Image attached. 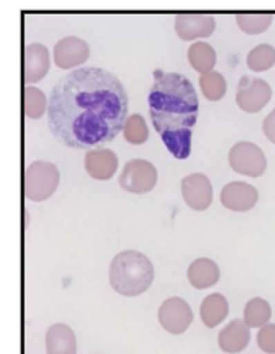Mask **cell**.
Instances as JSON below:
<instances>
[{"mask_svg": "<svg viewBox=\"0 0 275 354\" xmlns=\"http://www.w3.org/2000/svg\"><path fill=\"white\" fill-rule=\"evenodd\" d=\"M129 120V95L113 72L81 67L64 75L51 90L48 127L74 149H100L114 140Z\"/></svg>", "mask_w": 275, "mask_h": 354, "instance_id": "obj_1", "label": "cell"}, {"mask_svg": "<svg viewBox=\"0 0 275 354\" xmlns=\"http://www.w3.org/2000/svg\"><path fill=\"white\" fill-rule=\"evenodd\" d=\"M147 100L153 127L170 155L178 160L188 158L198 120V95L191 81L182 74L156 68Z\"/></svg>", "mask_w": 275, "mask_h": 354, "instance_id": "obj_2", "label": "cell"}, {"mask_svg": "<svg viewBox=\"0 0 275 354\" xmlns=\"http://www.w3.org/2000/svg\"><path fill=\"white\" fill-rule=\"evenodd\" d=\"M155 267L151 260L139 251H123L116 254L109 267V283L123 297H139L151 288Z\"/></svg>", "mask_w": 275, "mask_h": 354, "instance_id": "obj_3", "label": "cell"}, {"mask_svg": "<svg viewBox=\"0 0 275 354\" xmlns=\"http://www.w3.org/2000/svg\"><path fill=\"white\" fill-rule=\"evenodd\" d=\"M60 185V170L51 162H34L25 172V196L32 202L51 198Z\"/></svg>", "mask_w": 275, "mask_h": 354, "instance_id": "obj_4", "label": "cell"}, {"mask_svg": "<svg viewBox=\"0 0 275 354\" xmlns=\"http://www.w3.org/2000/svg\"><path fill=\"white\" fill-rule=\"evenodd\" d=\"M158 183V170L147 160H130L120 174V186L129 193L144 195Z\"/></svg>", "mask_w": 275, "mask_h": 354, "instance_id": "obj_5", "label": "cell"}, {"mask_svg": "<svg viewBox=\"0 0 275 354\" xmlns=\"http://www.w3.org/2000/svg\"><path fill=\"white\" fill-rule=\"evenodd\" d=\"M228 163L240 176L260 177L267 170V158L261 147L256 144L242 140L237 142L228 153Z\"/></svg>", "mask_w": 275, "mask_h": 354, "instance_id": "obj_6", "label": "cell"}, {"mask_svg": "<svg viewBox=\"0 0 275 354\" xmlns=\"http://www.w3.org/2000/svg\"><path fill=\"white\" fill-rule=\"evenodd\" d=\"M272 98L270 84L260 77H240L237 86V106L245 113H260Z\"/></svg>", "mask_w": 275, "mask_h": 354, "instance_id": "obj_7", "label": "cell"}, {"mask_svg": "<svg viewBox=\"0 0 275 354\" xmlns=\"http://www.w3.org/2000/svg\"><path fill=\"white\" fill-rule=\"evenodd\" d=\"M158 321L172 335H181L191 326L193 323V310L186 300L179 297L167 298L160 306L158 310Z\"/></svg>", "mask_w": 275, "mask_h": 354, "instance_id": "obj_8", "label": "cell"}, {"mask_svg": "<svg viewBox=\"0 0 275 354\" xmlns=\"http://www.w3.org/2000/svg\"><path fill=\"white\" fill-rule=\"evenodd\" d=\"M182 198L193 211H205L212 204V185L205 174H189L181 183Z\"/></svg>", "mask_w": 275, "mask_h": 354, "instance_id": "obj_9", "label": "cell"}, {"mask_svg": "<svg viewBox=\"0 0 275 354\" xmlns=\"http://www.w3.org/2000/svg\"><path fill=\"white\" fill-rule=\"evenodd\" d=\"M90 57V46L79 37H65L61 41L57 42L53 51L55 65L58 68H68L79 67Z\"/></svg>", "mask_w": 275, "mask_h": 354, "instance_id": "obj_10", "label": "cell"}, {"mask_svg": "<svg viewBox=\"0 0 275 354\" xmlns=\"http://www.w3.org/2000/svg\"><path fill=\"white\" fill-rule=\"evenodd\" d=\"M216 19L211 15H178L176 16V34L182 41L207 39L214 34Z\"/></svg>", "mask_w": 275, "mask_h": 354, "instance_id": "obj_11", "label": "cell"}, {"mask_svg": "<svg viewBox=\"0 0 275 354\" xmlns=\"http://www.w3.org/2000/svg\"><path fill=\"white\" fill-rule=\"evenodd\" d=\"M221 204L234 212H247L258 204V189L247 183H228L221 192Z\"/></svg>", "mask_w": 275, "mask_h": 354, "instance_id": "obj_12", "label": "cell"}, {"mask_svg": "<svg viewBox=\"0 0 275 354\" xmlns=\"http://www.w3.org/2000/svg\"><path fill=\"white\" fill-rule=\"evenodd\" d=\"M117 156L111 149L100 147V149L88 151L84 156V167L88 176L97 181H109L111 177L117 172Z\"/></svg>", "mask_w": 275, "mask_h": 354, "instance_id": "obj_13", "label": "cell"}, {"mask_svg": "<svg viewBox=\"0 0 275 354\" xmlns=\"http://www.w3.org/2000/svg\"><path fill=\"white\" fill-rule=\"evenodd\" d=\"M51 67L49 51L44 44H28L25 49V83L34 84L48 75Z\"/></svg>", "mask_w": 275, "mask_h": 354, "instance_id": "obj_14", "label": "cell"}, {"mask_svg": "<svg viewBox=\"0 0 275 354\" xmlns=\"http://www.w3.org/2000/svg\"><path fill=\"white\" fill-rule=\"evenodd\" d=\"M249 340H251V328L244 323V319H234L228 323V326L222 328L218 337L219 349L228 354L242 353L249 346Z\"/></svg>", "mask_w": 275, "mask_h": 354, "instance_id": "obj_15", "label": "cell"}, {"mask_svg": "<svg viewBox=\"0 0 275 354\" xmlns=\"http://www.w3.org/2000/svg\"><path fill=\"white\" fill-rule=\"evenodd\" d=\"M46 354H77V340L70 326L57 323L48 328Z\"/></svg>", "mask_w": 275, "mask_h": 354, "instance_id": "obj_16", "label": "cell"}, {"mask_svg": "<svg viewBox=\"0 0 275 354\" xmlns=\"http://www.w3.org/2000/svg\"><path fill=\"white\" fill-rule=\"evenodd\" d=\"M219 277H221V270H219L218 263L211 258H198L188 268V281L196 290L216 286Z\"/></svg>", "mask_w": 275, "mask_h": 354, "instance_id": "obj_17", "label": "cell"}, {"mask_svg": "<svg viewBox=\"0 0 275 354\" xmlns=\"http://www.w3.org/2000/svg\"><path fill=\"white\" fill-rule=\"evenodd\" d=\"M228 316V300L221 293H212L202 301L200 317L207 328H216Z\"/></svg>", "mask_w": 275, "mask_h": 354, "instance_id": "obj_18", "label": "cell"}, {"mask_svg": "<svg viewBox=\"0 0 275 354\" xmlns=\"http://www.w3.org/2000/svg\"><path fill=\"white\" fill-rule=\"evenodd\" d=\"M216 51L207 42H195L188 49V62L198 74H209L214 71L216 65Z\"/></svg>", "mask_w": 275, "mask_h": 354, "instance_id": "obj_19", "label": "cell"}, {"mask_svg": "<svg viewBox=\"0 0 275 354\" xmlns=\"http://www.w3.org/2000/svg\"><path fill=\"white\" fill-rule=\"evenodd\" d=\"M272 317V307L263 298H253L244 307V323L249 328H263Z\"/></svg>", "mask_w": 275, "mask_h": 354, "instance_id": "obj_20", "label": "cell"}, {"mask_svg": "<svg viewBox=\"0 0 275 354\" xmlns=\"http://www.w3.org/2000/svg\"><path fill=\"white\" fill-rule=\"evenodd\" d=\"M200 90L205 95L207 100L218 102L227 93V80L219 72H209V74L200 75Z\"/></svg>", "mask_w": 275, "mask_h": 354, "instance_id": "obj_21", "label": "cell"}, {"mask_svg": "<svg viewBox=\"0 0 275 354\" xmlns=\"http://www.w3.org/2000/svg\"><path fill=\"white\" fill-rule=\"evenodd\" d=\"M275 65V48L270 44H260L247 55V67L254 72H265Z\"/></svg>", "mask_w": 275, "mask_h": 354, "instance_id": "obj_22", "label": "cell"}, {"mask_svg": "<svg viewBox=\"0 0 275 354\" xmlns=\"http://www.w3.org/2000/svg\"><path fill=\"white\" fill-rule=\"evenodd\" d=\"M49 107V100L39 88L27 86L25 88V116L28 120H39L46 109Z\"/></svg>", "mask_w": 275, "mask_h": 354, "instance_id": "obj_23", "label": "cell"}, {"mask_svg": "<svg viewBox=\"0 0 275 354\" xmlns=\"http://www.w3.org/2000/svg\"><path fill=\"white\" fill-rule=\"evenodd\" d=\"M237 25L244 34L249 35H258L261 32L267 30L270 27L272 19L274 16L268 15V12H263V15H237Z\"/></svg>", "mask_w": 275, "mask_h": 354, "instance_id": "obj_24", "label": "cell"}, {"mask_svg": "<svg viewBox=\"0 0 275 354\" xmlns=\"http://www.w3.org/2000/svg\"><path fill=\"white\" fill-rule=\"evenodd\" d=\"M123 136L126 142L130 144H144L149 139V132H147V124L140 114H132L129 116L126 123H124Z\"/></svg>", "mask_w": 275, "mask_h": 354, "instance_id": "obj_25", "label": "cell"}, {"mask_svg": "<svg viewBox=\"0 0 275 354\" xmlns=\"http://www.w3.org/2000/svg\"><path fill=\"white\" fill-rule=\"evenodd\" d=\"M258 347L267 354H275V324H265L258 332Z\"/></svg>", "mask_w": 275, "mask_h": 354, "instance_id": "obj_26", "label": "cell"}, {"mask_svg": "<svg viewBox=\"0 0 275 354\" xmlns=\"http://www.w3.org/2000/svg\"><path fill=\"white\" fill-rule=\"evenodd\" d=\"M263 132L267 136V139L270 140L272 144H275V109L265 118L263 121Z\"/></svg>", "mask_w": 275, "mask_h": 354, "instance_id": "obj_27", "label": "cell"}]
</instances>
